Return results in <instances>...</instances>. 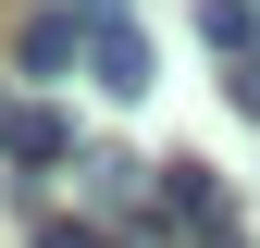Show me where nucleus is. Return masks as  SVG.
<instances>
[{"label": "nucleus", "mask_w": 260, "mask_h": 248, "mask_svg": "<svg viewBox=\"0 0 260 248\" xmlns=\"http://www.w3.org/2000/svg\"><path fill=\"white\" fill-rule=\"evenodd\" d=\"M0 162L50 174V162H87V149H75V124H62V112H38V100H13V87H0Z\"/></svg>", "instance_id": "nucleus-1"}, {"label": "nucleus", "mask_w": 260, "mask_h": 248, "mask_svg": "<svg viewBox=\"0 0 260 248\" xmlns=\"http://www.w3.org/2000/svg\"><path fill=\"white\" fill-rule=\"evenodd\" d=\"M87 87L100 100H149V38L137 25H87Z\"/></svg>", "instance_id": "nucleus-2"}, {"label": "nucleus", "mask_w": 260, "mask_h": 248, "mask_svg": "<svg viewBox=\"0 0 260 248\" xmlns=\"http://www.w3.org/2000/svg\"><path fill=\"white\" fill-rule=\"evenodd\" d=\"M13 62H25V75H75V62H87V13H25Z\"/></svg>", "instance_id": "nucleus-3"}, {"label": "nucleus", "mask_w": 260, "mask_h": 248, "mask_svg": "<svg viewBox=\"0 0 260 248\" xmlns=\"http://www.w3.org/2000/svg\"><path fill=\"white\" fill-rule=\"evenodd\" d=\"M75 186H87L100 211H137V162H124V149H87V162H75Z\"/></svg>", "instance_id": "nucleus-4"}, {"label": "nucleus", "mask_w": 260, "mask_h": 248, "mask_svg": "<svg viewBox=\"0 0 260 248\" xmlns=\"http://www.w3.org/2000/svg\"><path fill=\"white\" fill-rule=\"evenodd\" d=\"M199 38H211L223 62H260V13H248V0H211V13H199Z\"/></svg>", "instance_id": "nucleus-5"}, {"label": "nucleus", "mask_w": 260, "mask_h": 248, "mask_svg": "<svg viewBox=\"0 0 260 248\" xmlns=\"http://www.w3.org/2000/svg\"><path fill=\"white\" fill-rule=\"evenodd\" d=\"M223 100H236V112L260 124V62H236V75H223Z\"/></svg>", "instance_id": "nucleus-6"}, {"label": "nucleus", "mask_w": 260, "mask_h": 248, "mask_svg": "<svg viewBox=\"0 0 260 248\" xmlns=\"http://www.w3.org/2000/svg\"><path fill=\"white\" fill-rule=\"evenodd\" d=\"M38 248H112L100 224H38Z\"/></svg>", "instance_id": "nucleus-7"}, {"label": "nucleus", "mask_w": 260, "mask_h": 248, "mask_svg": "<svg viewBox=\"0 0 260 248\" xmlns=\"http://www.w3.org/2000/svg\"><path fill=\"white\" fill-rule=\"evenodd\" d=\"M75 13H87V25H124V0H75Z\"/></svg>", "instance_id": "nucleus-8"}]
</instances>
